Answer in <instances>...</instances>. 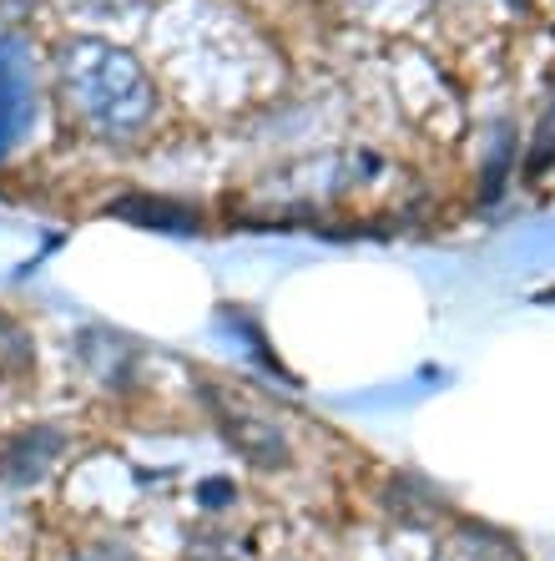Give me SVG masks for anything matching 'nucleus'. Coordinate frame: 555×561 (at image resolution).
<instances>
[{"mask_svg":"<svg viewBox=\"0 0 555 561\" xmlns=\"http://www.w3.org/2000/svg\"><path fill=\"white\" fill-rule=\"evenodd\" d=\"M66 102L102 137H137L157 112V87L142 61L102 36H77L56 51Z\"/></svg>","mask_w":555,"mask_h":561,"instance_id":"nucleus-1","label":"nucleus"},{"mask_svg":"<svg viewBox=\"0 0 555 561\" xmlns=\"http://www.w3.org/2000/svg\"><path fill=\"white\" fill-rule=\"evenodd\" d=\"M36 365V354H31V340L11 319H0V375H26Z\"/></svg>","mask_w":555,"mask_h":561,"instance_id":"nucleus-3","label":"nucleus"},{"mask_svg":"<svg viewBox=\"0 0 555 561\" xmlns=\"http://www.w3.org/2000/svg\"><path fill=\"white\" fill-rule=\"evenodd\" d=\"M81 11H127L131 0H77Z\"/></svg>","mask_w":555,"mask_h":561,"instance_id":"nucleus-6","label":"nucleus"},{"mask_svg":"<svg viewBox=\"0 0 555 561\" xmlns=\"http://www.w3.org/2000/svg\"><path fill=\"white\" fill-rule=\"evenodd\" d=\"M56 450H61V435H56V431L15 435V440L0 445V481H11V485L41 481V476H46V466L56 460Z\"/></svg>","mask_w":555,"mask_h":561,"instance_id":"nucleus-2","label":"nucleus"},{"mask_svg":"<svg viewBox=\"0 0 555 561\" xmlns=\"http://www.w3.org/2000/svg\"><path fill=\"white\" fill-rule=\"evenodd\" d=\"M81 561H137L127 547H112V541H102V547H91V551H81Z\"/></svg>","mask_w":555,"mask_h":561,"instance_id":"nucleus-5","label":"nucleus"},{"mask_svg":"<svg viewBox=\"0 0 555 561\" xmlns=\"http://www.w3.org/2000/svg\"><path fill=\"white\" fill-rule=\"evenodd\" d=\"M510 5H516V11H525V0H510Z\"/></svg>","mask_w":555,"mask_h":561,"instance_id":"nucleus-7","label":"nucleus"},{"mask_svg":"<svg viewBox=\"0 0 555 561\" xmlns=\"http://www.w3.org/2000/svg\"><path fill=\"white\" fill-rule=\"evenodd\" d=\"M41 11V0H0V26H21Z\"/></svg>","mask_w":555,"mask_h":561,"instance_id":"nucleus-4","label":"nucleus"}]
</instances>
